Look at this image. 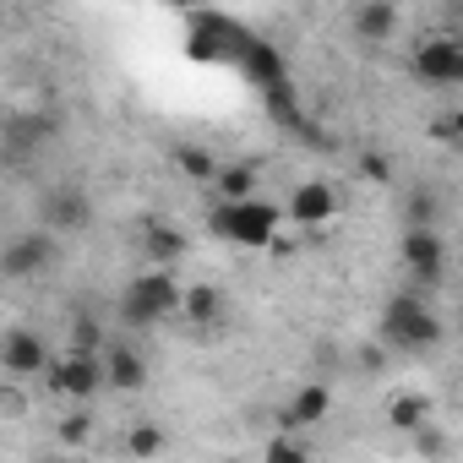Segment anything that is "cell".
I'll use <instances>...</instances> for the list:
<instances>
[{
    "label": "cell",
    "instance_id": "4",
    "mask_svg": "<svg viewBox=\"0 0 463 463\" xmlns=\"http://www.w3.org/2000/svg\"><path fill=\"white\" fill-rule=\"evenodd\" d=\"M382 344L398 354H425L441 344V317L420 295H392L382 306Z\"/></svg>",
    "mask_w": 463,
    "mask_h": 463
},
{
    "label": "cell",
    "instance_id": "5",
    "mask_svg": "<svg viewBox=\"0 0 463 463\" xmlns=\"http://www.w3.org/2000/svg\"><path fill=\"white\" fill-rule=\"evenodd\" d=\"M409 71H414L425 88H458V82H463V39H447V33H436V39L414 44V55H409Z\"/></svg>",
    "mask_w": 463,
    "mask_h": 463
},
{
    "label": "cell",
    "instance_id": "31",
    "mask_svg": "<svg viewBox=\"0 0 463 463\" xmlns=\"http://www.w3.org/2000/svg\"><path fill=\"white\" fill-rule=\"evenodd\" d=\"M44 463H61V458H44Z\"/></svg>",
    "mask_w": 463,
    "mask_h": 463
},
{
    "label": "cell",
    "instance_id": "1",
    "mask_svg": "<svg viewBox=\"0 0 463 463\" xmlns=\"http://www.w3.org/2000/svg\"><path fill=\"white\" fill-rule=\"evenodd\" d=\"M279 223H284V207L268 202V196H251V202H218L207 213V229L229 246H246V251H268L279 241Z\"/></svg>",
    "mask_w": 463,
    "mask_h": 463
},
{
    "label": "cell",
    "instance_id": "15",
    "mask_svg": "<svg viewBox=\"0 0 463 463\" xmlns=\"http://www.w3.org/2000/svg\"><path fill=\"white\" fill-rule=\"evenodd\" d=\"M327 409H333V392H327L322 382H306V387L289 398V409H284V436L322 425V420H327Z\"/></svg>",
    "mask_w": 463,
    "mask_h": 463
},
{
    "label": "cell",
    "instance_id": "16",
    "mask_svg": "<svg viewBox=\"0 0 463 463\" xmlns=\"http://www.w3.org/2000/svg\"><path fill=\"white\" fill-rule=\"evenodd\" d=\"M387 425H392L398 436H414V430L436 425V403H430L425 392H392V398H387Z\"/></svg>",
    "mask_w": 463,
    "mask_h": 463
},
{
    "label": "cell",
    "instance_id": "29",
    "mask_svg": "<svg viewBox=\"0 0 463 463\" xmlns=\"http://www.w3.org/2000/svg\"><path fill=\"white\" fill-rule=\"evenodd\" d=\"M360 365L376 371V365H382V344H365V349H360Z\"/></svg>",
    "mask_w": 463,
    "mask_h": 463
},
{
    "label": "cell",
    "instance_id": "14",
    "mask_svg": "<svg viewBox=\"0 0 463 463\" xmlns=\"http://www.w3.org/2000/svg\"><path fill=\"white\" fill-rule=\"evenodd\" d=\"M333 213H338V191H333L327 180H306V185H295V196H289V207H284V218L300 223V229H317V223H327Z\"/></svg>",
    "mask_w": 463,
    "mask_h": 463
},
{
    "label": "cell",
    "instance_id": "2",
    "mask_svg": "<svg viewBox=\"0 0 463 463\" xmlns=\"http://www.w3.org/2000/svg\"><path fill=\"white\" fill-rule=\"evenodd\" d=\"M251 39H257L251 28H241L235 17H223V12H191L185 17V55L202 61V66H229V71H235Z\"/></svg>",
    "mask_w": 463,
    "mask_h": 463
},
{
    "label": "cell",
    "instance_id": "27",
    "mask_svg": "<svg viewBox=\"0 0 463 463\" xmlns=\"http://www.w3.org/2000/svg\"><path fill=\"white\" fill-rule=\"evenodd\" d=\"M88 436H93V414H88V409H77V414L61 420V441H66V447H82Z\"/></svg>",
    "mask_w": 463,
    "mask_h": 463
},
{
    "label": "cell",
    "instance_id": "17",
    "mask_svg": "<svg viewBox=\"0 0 463 463\" xmlns=\"http://www.w3.org/2000/svg\"><path fill=\"white\" fill-rule=\"evenodd\" d=\"M104 376H109L115 392H142V382H147V360H142L137 349H126V344H109V354H104Z\"/></svg>",
    "mask_w": 463,
    "mask_h": 463
},
{
    "label": "cell",
    "instance_id": "12",
    "mask_svg": "<svg viewBox=\"0 0 463 463\" xmlns=\"http://www.w3.org/2000/svg\"><path fill=\"white\" fill-rule=\"evenodd\" d=\"M235 77H241L246 88H257V93H273V88H284V82H289V66H284L279 44L251 39V44H246V55H241V66H235Z\"/></svg>",
    "mask_w": 463,
    "mask_h": 463
},
{
    "label": "cell",
    "instance_id": "13",
    "mask_svg": "<svg viewBox=\"0 0 463 463\" xmlns=\"http://www.w3.org/2000/svg\"><path fill=\"white\" fill-rule=\"evenodd\" d=\"M349 28L360 44H392V33L403 28V12L392 6V0H360V6L349 12Z\"/></svg>",
    "mask_w": 463,
    "mask_h": 463
},
{
    "label": "cell",
    "instance_id": "18",
    "mask_svg": "<svg viewBox=\"0 0 463 463\" xmlns=\"http://www.w3.org/2000/svg\"><path fill=\"white\" fill-rule=\"evenodd\" d=\"M191 327H218V317H223V295L213 289V284H191L185 289V311H180Z\"/></svg>",
    "mask_w": 463,
    "mask_h": 463
},
{
    "label": "cell",
    "instance_id": "8",
    "mask_svg": "<svg viewBox=\"0 0 463 463\" xmlns=\"http://www.w3.org/2000/svg\"><path fill=\"white\" fill-rule=\"evenodd\" d=\"M55 257H61V246H55L50 229H28V235L6 241V251H0V273H6V279H33V273H50Z\"/></svg>",
    "mask_w": 463,
    "mask_h": 463
},
{
    "label": "cell",
    "instance_id": "28",
    "mask_svg": "<svg viewBox=\"0 0 463 463\" xmlns=\"http://www.w3.org/2000/svg\"><path fill=\"white\" fill-rule=\"evenodd\" d=\"M414 452H420V458H436V463H441V458H447V436H441L436 425H425V430H414Z\"/></svg>",
    "mask_w": 463,
    "mask_h": 463
},
{
    "label": "cell",
    "instance_id": "11",
    "mask_svg": "<svg viewBox=\"0 0 463 463\" xmlns=\"http://www.w3.org/2000/svg\"><path fill=\"white\" fill-rule=\"evenodd\" d=\"M0 365H6L12 376H44L55 365V354L44 349V338L33 327H6L0 333Z\"/></svg>",
    "mask_w": 463,
    "mask_h": 463
},
{
    "label": "cell",
    "instance_id": "19",
    "mask_svg": "<svg viewBox=\"0 0 463 463\" xmlns=\"http://www.w3.org/2000/svg\"><path fill=\"white\" fill-rule=\"evenodd\" d=\"M213 185H218V202H251L257 196V164H223Z\"/></svg>",
    "mask_w": 463,
    "mask_h": 463
},
{
    "label": "cell",
    "instance_id": "24",
    "mask_svg": "<svg viewBox=\"0 0 463 463\" xmlns=\"http://www.w3.org/2000/svg\"><path fill=\"white\" fill-rule=\"evenodd\" d=\"M126 452H131V458H158V452H164V430L147 425V420L131 425V430H126Z\"/></svg>",
    "mask_w": 463,
    "mask_h": 463
},
{
    "label": "cell",
    "instance_id": "23",
    "mask_svg": "<svg viewBox=\"0 0 463 463\" xmlns=\"http://www.w3.org/2000/svg\"><path fill=\"white\" fill-rule=\"evenodd\" d=\"M425 137H430V142H441V147H452V153H463V109L436 115V120L425 126Z\"/></svg>",
    "mask_w": 463,
    "mask_h": 463
},
{
    "label": "cell",
    "instance_id": "6",
    "mask_svg": "<svg viewBox=\"0 0 463 463\" xmlns=\"http://www.w3.org/2000/svg\"><path fill=\"white\" fill-rule=\"evenodd\" d=\"M39 382H44L50 398H77V403H88L99 387H109L104 360H77V354H55V365H50Z\"/></svg>",
    "mask_w": 463,
    "mask_h": 463
},
{
    "label": "cell",
    "instance_id": "10",
    "mask_svg": "<svg viewBox=\"0 0 463 463\" xmlns=\"http://www.w3.org/2000/svg\"><path fill=\"white\" fill-rule=\"evenodd\" d=\"M137 246H142V262L147 268H164V273H175V262L185 257V235H180L169 218H158V213H142L137 218Z\"/></svg>",
    "mask_w": 463,
    "mask_h": 463
},
{
    "label": "cell",
    "instance_id": "20",
    "mask_svg": "<svg viewBox=\"0 0 463 463\" xmlns=\"http://www.w3.org/2000/svg\"><path fill=\"white\" fill-rule=\"evenodd\" d=\"M61 131V120L55 115H12V131H6V142L23 153V147H39V142H50Z\"/></svg>",
    "mask_w": 463,
    "mask_h": 463
},
{
    "label": "cell",
    "instance_id": "7",
    "mask_svg": "<svg viewBox=\"0 0 463 463\" xmlns=\"http://www.w3.org/2000/svg\"><path fill=\"white\" fill-rule=\"evenodd\" d=\"M39 218H44L50 235H77V229L93 223V196L82 185H50L39 196Z\"/></svg>",
    "mask_w": 463,
    "mask_h": 463
},
{
    "label": "cell",
    "instance_id": "3",
    "mask_svg": "<svg viewBox=\"0 0 463 463\" xmlns=\"http://www.w3.org/2000/svg\"><path fill=\"white\" fill-rule=\"evenodd\" d=\"M180 311H185V284L175 273H164V268L131 273V284L120 295V317L131 327H158L164 317H180Z\"/></svg>",
    "mask_w": 463,
    "mask_h": 463
},
{
    "label": "cell",
    "instance_id": "30",
    "mask_svg": "<svg viewBox=\"0 0 463 463\" xmlns=\"http://www.w3.org/2000/svg\"><path fill=\"white\" fill-rule=\"evenodd\" d=\"M6 414H12V420L23 414V392H17V387H6Z\"/></svg>",
    "mask_w": 463,
    "mask_h": 463
},
{
    "label": "cell",
    "instance_id": "22",
    "mask_svg": "<svg viewBox=\"0 0 463 463\" xmlns=\"http://www.w3.org/2000/svg\"><path fill=\"white\" fill-rule=\"evenodd\" d=\"M436 218H441V196H436L430 185L409 191V202H403V229H436Z\"/></svg>",
    "mask_w": 463,
    "mask_h": 463
},
{
    "label": "cell",
    "instance_id": "21",
    "mask_svg": "<svg viewBox=\"0 0 463 463\" xmlns=\"http://www.w3.org/2000/svg\"><path fill=\"white\" fill-rule=\"evenodd\" d=\"M169 158H175V169H180L185 180H196V185H213V180H218V169H223L207 147H191V142H180Z\"/></svg>",
    "mask_w": 463,
    "mask_h": 463
},
{
    "label": "cell",
    "instance_id": "9",
    "mask_svg": "<svg viewBox=\"0 0 463 463\" xmlns=\"http://www.w3.org/2000/svg\"><path fill=\"white\" fill-rule=\"evenodd\" d=\"M398 257L414 273V284H441V273H447V241H441V229H403Z\"/></svg>",
    "mask_w": 463,
    "mask_h": 463
},
{
    "label": "cell",
    "instance_id": "26",
    "mask_svg": "<svg viewBox=\"0 0 463 463\" xmlns=\"http://www.w3.org/2000/svg\"><path fill=\"white\" fill-rule=\"evenodd\" d=\"M262 463H311V452H306L300 436H273L268 452H262Z\"/></svg>",
    "mask_w": 463,
    "mask_h": 463
},
{
    "label": "cell",
    "instance_id": "25",
    "mask_svg": "<svg viewBox=\"0 0 463 463\" xmlns=\"http://www.w3.org/2000/svg\"><path fill=\"white\" fill-rule=\"evenodd\" d=\"M354 175H360L365 185H387V180H392V158L371 147V153H360V158H354Z\"/></svg>",
    "mask_w": 463,
    "mask_h": 463
}]
</instances>
